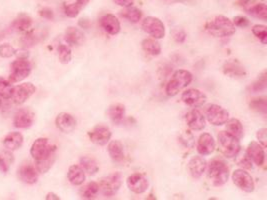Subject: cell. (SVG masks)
Returning a JSON list of instances; mask_svg holds the SVG:
<instances>
[{
	"instance_id": "cell-11",
	"label": "cell",
	"mask_w": 267,
	"mask_h": 200,
	"mask_svg": "<svg viewBox=\"0 0 267 200\" xmlns=\"http://www.w3.org/2000/svg\"><path fill=\"white\" fill-rule=\"evenodd\" d=\"M36 91V87L34 84L30 82H25L16 86H13L12 93L10 99L15 104H22L27 99H29Z\"/></svg>"
},
{
	"instance_id": "cell-16",
	"label": "cell",
	"mask_w": 267,
	"mask_h": 200,
	"mask_svg": "<svg viewBox=\"0 0 267 200\" xmlns=\"http://www.w3.org/2000/svg\"><path fill=\"white\" fill-rule=\"evenodd\" d=\"M216 148V143L213 138V136L209 133H202L201 135L198 138L197 142V152L202 155H210L215 151Z\"/></svg>"
},
{
	"instance_id": "cell-30",
	"label": "cell",
	"mask_w": 267,
	"mask_h": 200,
	"mask_svg": "<svg viewBox=\"0 0 267 200\" xmlns=\"http://www.w3.org/2000/svg\"><path fill=\"white\" fill-rule=\"evenodd\" d=\"M32 23L33 20L29 15L21 13L13 20V22L11 23V27L19 31H26L32 26Z\"/></svg>"
},
{
	"instance_id": "cell-33",
	"label": "cell",
	"mask_w": 267,
	"mask_h": 200,
	"mask_svg": "<svg viewBox=\"0 0 267 200\" xmlns=\"http://www.w3.org/2000/svg\"><path fill=\"white\" fill-rule=\"evenodd\" d=\"M80 166L82 167L84 172L90 176L95 175L99 170L97 161L93 157H90V156L81 157L80 158Z\"/></svg>"
},
{
	"instance_id": "cell-20",
	"label": "cell",
	"mask_w": 267,
	"mask_h": 200,
	"mask_svg": "<svg viewBox=\"0 0 267 200\" xmlns=\"http://www.w3.org/2000/svg\"><path fill=\"white\" fill-rule=\"evenodd\" d=\"M188 171L194 179H199L206 171L207 161L202 156H195L188 162Z\"/></svg>"
},
{
	"instance_id": "cell-9",
	"label": "cell",
	"mask_w": 267,
	"mask_h": 200,
	"mask_svg": "<svg viewBox=\"0 0 267 200\" xmlns=\"http://www.w3.org/2000/svg\"><path fill=\"white\" fill-rule=\"evenodd\" d=\"M205 114L208 122L215 126H221L229 119V112L217 104L208 105Z\"/></svg>"
},
{
	"instance_id": "cell-31",
	"label": "cell",
	"mask_w": 267,
	"mask_h": 200,
	"mask_svg": "<svg viewBox=\"0 0 267 200\" xmlns=\"http://www.w3.org/2000/svg\"><path fill=\"white\" fill-rule=\"evenodd\" d=\"M141 47L147 54L151 56H158L161 53V45L154 38H146L142 41Z\"/></svg>"
},
{
	"instance_id": "cell-56",
	"label": "cell",
	"mask_w": 267,
	"mask_h": 200,
	"mask_svg": "<svg viewBox=\"0 0 267 200\" xmlns=\"http://www.w3.org/2000/svg\"><path fill=\"white\" fill-rule=\"evenodd\" d=\"M0 107H1V97H0Z\"/></svg>"
},
{
	"instance_id": "cell-4",
	"label": "cell",
	"mask_w": 267,
	"mask_h": 200,
	"mask_svg": "<svg viewBox=\"0 0 267 200\" xmlns=\"http://www.w3.org/2000/svg\"><path fill=\"white\" fill-rule=\"evenodd\" d=\"M218 143L221 152L227 158H234L240 152V141L227 131H220L218 134Z\"/></svg>"
},
{
	"instance_id": "cell-46",
	"label": "cell",
	"mask_w": 267,
	"mask_h": 200,
	"mask_svg": "<svg viewBox=\"0 0 267 200\" xmlns=\"http://www.w3.org/2000/svg\"><path fill=\"white\" fill-rule=\"evenodd\" d=\"M39 15L47 20H53L54 19V13L52 11V9L48 8V7H44L42 9L39 10Z\"/></svg>"
},
{
	"instance_id": "cell-48",
	"label": "cell",
	"mask_w": 267,
	"mask_h": 200,
	"mask_svg": "<svg viewBox=\"0 0 267 200\" xmlns=\"http://www.w3.org/2000/svg\"><path fill=\"white\" fill-rule=\"evenodd\" d=\"M174 39L177 43H183L186 39V33L182 29L176 30L174 32Z\"/></svg>"
},
{
	"instance_id": "cell-18",
	"label": "cell",
	"mask_w": 267,
	"mask_h": 200,
	"mask_svg": "<svg viewBox=\"0 0 267 200\" xmlns=\"http://www.w3.org/2000/svg\"><path fill=\"white\" fill-rule=\"evenodd\" d=\"M246 155L257 166H263L265 163L264 147L256 141H252L249 143L246 150Z\"/></svg>"
},
{
	"instance_id": "cell-50",
	"label": "cell",
	"mask_w": 267,
	"mask_h": 200,
	"mask_svg": "<svg viewBox=\"0 0 267 200\" xmlns=\"http://www.w3.org/2000/svg\"><path fill=\"white\" fill-rule=\"evenodd\" d=\"M8 170H9V166H8L7 161L2 155H0V171L3 173H7Z\"/></svg>"
},
{
	"instance_id": "cell-52",
	"label": "cell",
	"mask_w": 267,
	"mask_h": 200,
	"mask_svg": "<svg viewBox=\"0 0 267 200\" xmlns=\"http://www.w3.org/2000/svg\"><path fill=\"white\" fill-rule=\"evenodd\" d=\"M78 24H79V26H80L81 28H83V29H88V28L90 27V25H91V22H90V20H89L88 18H81V19L79 20Z\"/></svg>"
},
{
	"instance_id": "cell-35",
	"label": "cell",
	"mask_w": 267,
	"mask_h": 200,
	"mask_svg": "<svg viewBox=\"0 0 267 200\" xmlns=\"http://www.w3.org/2000/svg\"><path fill=\"white\" fill-rule=\"evenodd\" d=\"M267 88V73L263 71L259 77L248 87V90L251 93H258L262 92Z\"/></svg>"
},
{
	"instance_id": "cell-41",
	"label": "cell",
	"mask_w": 267,
	"mask_h": 200,
	"mask_svg": "<svg viewBox=\"0 0 267 200\" xmlns=\"http://www.w3.org/2000/svg\"><path fill=\"white\" fill-rule=\"evenodd\" d=\"M39 40V35H36L34 32H28L20 39V43L23 47H32L36 45Z\"/></svg>"
},
{
	"instance_id": "cell-32",
	"label": "cell",
	"mask_w": 267,
	"mask_h": 200,
	"mask_svg": "<svg viewBox=\"0 0 267 200\" xmlns=\"http://www.w3.org/2000/svg\"><path fill=\"white\" fill-rule=\"evenodd\" d=\"M108 116L114 123H121L125 117V106L121 103L112 104L108 108Z\"/></svg>"
},
{
	"instance_id": "cell-22",
	"label": "cell",
	"mask_w": 267,
	"mask_h": 200,
	"mask_svg": "<svg viewBox=\"0 0 267 200\" xmlns=\"http://www.w3.org/2000/svg\"><path fill=\"white\" fill-rule=\"evenodd\" d=\"M102 29L109 35H116L120 32L121 26L118 18L112 14H105L99 20Z\"/></svg>"
},
{
	"instance_id": "cell-25",
	"label": "cell",
	"mask_w": 267,
	"mask_h": 200,
	"mask_svg": "<svg viewBox=\"0 0 267 200\" xmlns=\"http://www.w3.org/2000/svg\"><path fill=\"white\" fill-rule=\"evenodd\" d=\"M24 138L20 132H10L3 139V146L8 151H15L23 144Z\"/></svg>"
},
{
	"instance_id": "cell-36",
	"label": "cell",
	"mask_w": 267,
	"mask_h": 200,
	"mask_svg": "<svg viewBox=\"0 0 267 200\" xmlns=\"http://www.w3.org/2000/svg\"><path fill=\"white\" fill-rule=\"evenodd\" d=\"M247 12L263 21L267 20V6L264 3H257L255 5H252L250 8L247 9Z\"/></svg>"
},
{
	"instance_id": "cell-7",
	"label": "cell",
	"mask_w": 267,
	"mask_h": 200,
	"mask_svg": "<svg viewBox=\"0 0 267 200\" xmlns=\"http://www.w3.org/2000/svg\"><path fill=\"white\" fill-rule=\"evenodd\" d=\"M99 191L104 197L114 196L122 184V175L119 172H115L100 179Z\"/></svg>"
},
{
	"instance_id": "cell-21",
	"label": "cell",
	"mask_w": 267,
	"mask_h": 200,
	"mask_svg": "<svg viewBox=\"0 0 267 200\" xmlns=\"http://www.w3.org/2000/svg\"><path fill=\"white\" fill-rule=\"evenodd\" d=\"M222 68H223V73L229 77L241 78L246 75V70L244 68V66L235 59L226 61Z\"/></svg>"
},
{
	"instance_id": "cell-44",
	"label": "cell",
	"mask_w": 267,
	"mask_h": 200,
	"mask_svg": "<svg viewBox=\"0 0 267 200\" xmlns=\"http://www.w3.org/2000/svg\"><path fill=\"white\" fill-rule=\"evenodd\" d=\"M232 22L235 27H240V28H246L250 25L249 19L245 16H235Z\"/></svg>"
},
{
	"instance_id": "cell-24",
	"label": "cell",
	"mask_w": 267,
	"mask_h": 200,
	"mask_svg": "<svg viewBox=\"0 0 267 200\" xmlns=\"http://www.w3.org/2000/svg\"><path fill=\"white\" fill-rule=\"evenodd\" d=\"M64 40L70 46H79L83 44L85 37L80 29L75 27H68L65 31Z\"/></svg>"
},
{
	"instance_id": "cell-27",
	"label": "cell",
	"mask_w": 267,
	"mask_h": 200,
	"mask_svg": "<svg viewBox=\"0 0 267 200\" xmlns=\"http://www.w3.org/2000/svg\"><path fill=\"white\" fill-rule=\"evenodd\" d=\"M108 154L110 158L117 163H120L124 160V147L121 141L119 140H112L108 144Z\"/></svg>"
},
{
	"instance_id": "cell-42",
	"label": "cell",
	"mask_w": 267,
	"mask_h": 200,
	"mask_svg": "<svg viewBox=\"0 0 267 200\" xmlns=\"http://www.w3.org/2000/svg\"><path fill=\"white\" fill-rule=\"evenodd\" d=\"M16 53V49L8 44V43H4L0 45V57L2 58H10L12 56H14Z\"/></svg>"
},
{
	"instance_id": "cell-40",
	"label": "cell",
	"mask_w": 267,
	"mask_h": 200,
	"mask_svg": "<svg viewBox=\"0 0 267 200\" xmlns=\"http://www.w3.org/2000/svg\"><path fill=\"white\" fill-rule=\"evenodd\" d=\"M252 33L262 44H267V27L265 25H254L252 27Z\"/></svg>"
},
{
	"instance_id": "cell-29",
	"label": "cell",
	"mask_w": 267,
	"mask_h": 200,
	"mask_svg": "<svg viewBox=\"0 0 267 200\" xmlns=\"http://www.w3.org/2000/svg\"><path fill=\"white\" fill-rule=\"evenodd\" d=\"M226 131L233 136H235L238 139H241L244 136V130L242 123L236 119V118H231L226 121Z\"/></svg>"
},
{
	"instance_id": "cell-26",
	"label": "cell",
	"mask_w": 267,
	"mask_h": 200,
	"mask_svg": "<svg viewBox=\"0 0 267 200\" xmlns=\"http://www.w3.org/2000/svg\"><path fill=\"white\" fill-rule=\"evenodd\" d=\"M67 178L72 185L79 186L84 183L86 173L80 165H71L67 172Z\"/></svg>"
},
{
	"instance_id": "cell-49",
	"label": "cell",
	"mask_w": 267,
	"mask_h": 200,
	"mask_svg": "<svg viewBox=\"0 0 267 200\" xmlns=\"http://www.w3.org/2000/svg\"><path fill=\"white\" fill-rule=\"evenodd\" d=\"M113 2L122 7H128L134 4V0H113Z\"/></svg>"
},
{
	"instance_id": "cell-10",
	"label": "cell",
	"mask_w": 267,
	"mask_h": 200,
	"mask_svg": "<svg viewBox=\"0 0 267 200\" xmlns=\"http://www.w3.org/2000/svg\"><path fill=\"white\" fill-rule=\"evenodd\" d=\"M232 181L239 189L246 193H251L254 191L255 184L253 181L252 176L245 171L244 169H236L232 173Z\"/></svg>"
},
{
	"instance_id": "cell-17",
	"label": "cell",
	"mask_w": 267,
	"mask_h": 200,
	"mask_svg": "<svg viewBox=\"0 0 267 200\" xmlns=\"http://www.w3.org/2000/svg\"><path fill=\"white\" fill-rule=\"evenodd\" d=\"M56 127L63 133H71L76 128V119L69 113L61 112L55 119Z\"/></svg>"
},
{
	"instance_id": "cell-13",
	"label": "cell",
	"mask_w": 267,
	"mask_h": 200,
	"mask_svg": "<svg viewBox=\"0 0 267 200\" xmlns=\"http://www.w3.org/2000/svg\"><path fill=\"white\" fill-rule=\"evenodd\" d=\"M127 187L130 191L136 194L144 193L149 187L148 179L141 173H133L126 180Z\"/></svg>"
},
{
	"instance_id": "cell-12",
	"label": "cell",
	"mask_w": 267,
	"mask_h": 200,
	"mask_svg": "<svg viewBox=\"0 0 267 200\" xmlns=\"http://www.w3.org/2000/svg\"><path fill=\"white\" fill-rule=\"evenodd\" d=\"M112 136L111 130L105 125H97L88 132V137L90 141L96 145H106Z\"/></svg>"
},
{
	"instance_id": "cell-39",
	"label": "cell",
	"mask_w": 267,
	"mask_h": 200,
	"mask_svg": "<svg viewBox=\"0 0 267 200\" xmlns=\"http://www.w3.org/2000/svg\"><path fill=\"white\" fill-rule=\"evenodd\" d=\"M249 106L252 110L256 112H260L263 114L267 113V100L265 97H259V98H254L250 101Z\"/></svg>"
},
{
	"instance_id": "cell-53",
	"label": "cell",
	"mask_w": 267,
	"mask_h": 200,
	"mask_svg": "<svg viewBox=\"0 0 267 200\" xmlns=\"http://www.w3.org/2000/svg\"><path fill=\"white\" fill-rule=\"evenodd\" d=\"M45 199H46V200H59L60 197H59L57 194L53 193V192H49V193L46 194Z\"/></svg>"
},
{
	"instance_id": "cell-37",
	"label": "cell",
	"mask_w": 267,
	"mask_h": 200,
	"mask_svg": "<svg viewBox=\"0 0 267 200\" xmlns=\"http://www.w3.org/2000/svg\"><path fill=\"white\" fill-rule=\"evenodd\" d=\"M57 52H58V59L62 64H68L71 61L72 53L68 45L60 44L57 48Z\"/></svg>"
},
{
	"instance_id": "cell-38",
	"label": "cell",
	"mask_w": 267,
	"mask_h": 200,
	"mask_svg": "<svg viewBox=\"0 0 267 200\" xmlns=\"http://www.w3.org/2000/svg\"><path fill=\"white\" fill-rule=\"evenodd\" d=\"M13 86L11 82L0 76V97L3 99H10Z\"/></svg>"
},
{
	"instance_id": "cell-6",
	"label": "cell",
	"mask_w": 267,
	"mask_h": 200,
	"mask_svg": "<svg viewBox=\"0 0 267 200\" xmlns=\"http://www.w3.org/2000/svg\"><path fill=\"white\" fill-rule=\"evenodd\" d=\"M32 71V64L28 59H18L10 64V73L8 80L16 83L27 78Z\"/></svg>"
},
{
	"instance_id": "cell-3",
	"label": "cell",
	"mask_w": 267,
	"mask_h": 200,
	"mask_svg": "<svg viewBox=\"0 0 267 200\" xmlns=\"http://www.w3.org/2000/svg\"><path fill=\"white\" fill-rule=\"evenodd\" d=\"M192 74L188 70L179 69L175 71L166 84L165 92L168 96H175L177 95L183 88L187 87L192 81Z\"/></svg>"
},
{
	"instance_id": "cell-14",
	"label": "cell",
	"mask_w": 267,
	"mask_h": 200,
	"mask_svg": "<svg viewBox=\"0 0 267 200\" xmlns=\"http://www.w3.org/2000/svg\"><path fill=\"white\" fill-rule=\"evenodd\" d=\"M181 100L183 103H185L188 106L198 107V106L203 105L206 102L207 96L201 90L191 88L182 93Z\"/></svg>"
},
{
	"instance_id": "cell-54",
	"label": "cell",
	"mask_w": 267,
	"mask_h": 200,
	"mask_svg": "<svg viewBox=\"0 0 267 200\" xmlns=\"http://www.w3.org/2000/svg\"><path fill=\"white\" fill-rule=\"evenodd\" d=\"M89 1L90 0H76L75 3L80 7V9H82L89 3Z\"/></svg>"
},
{
	"instance_id": "cell-51",
	"label": "cell",
	"mask_w": 267,
	"mask_h": 200,
	"mask_svg": "<svg viewBox=\"0 0 267 200\" xmlns=\"http://www.w3.org/2000/svg\"><path fill=\"white\" fill-rule=\"evenodd\" d=\"M15 55H16V57H17L18 59H27V58H28L29 53H28V51H27V50H25L24 48H22V49L16 50Z\"/></svg>"
},
{
	"instance_id": "cell-45",
	"label": "cell",
	"mask_w": 267,
	"mask_h": 200,
	"mask_svg": "<svg viewBox=\"0 0 267 200\" xmlns=\"http://www.w3.org/2000/svg\"><path fill=\"white\" fill-rule=\"evenodd\" d=\"M256 137H257L259 143L263 147H266L267 146V129L266 128L259 129L257 131V133H256Z\"/></svg>"
},
{
	"instance_id": "cell-2",
	"label": "cell",
	"mask_w": 267,
	"mask_h": 200,
	"mask_svg": "<svg viewBox=\"0 0 267 200\" xmlns=\"http://www.w3.org/2000/svg\"><path fill=\"white\" fill-rule=\"evenodd\" d=\"M207 175L214 186L224 185L229 178V167L222 159H212L206 167Z\"/></svg>"
},
{
	"instance_id": "cell-34",
	"label": "cell",
	"mask_w": 267,
	"mask_h": 200,
	"mask_svg": "<svg viewBox=\"0 0 267 200\" xmlns=\"http://www.w3.org/2000/svg\"><path fill=\"white\" fill-rule=\"evenodd\" d=\"M99 193V184L91 181L82 187L80 190V197L83 199H93Z\"/></svg>"
},
{
	"instance_id": "cell-55",
	"label": "cell",
	"mask_w": 267,
	"mask_h": 200,
	"mask_svg": "<svg viewBox=\"0 0 267 200\" xmlns=\"http://www.w3.org/2000/svg\"><path fill=\"white\" fill-rule=\"evenodd\" d=\"M249 2H250V0H238L237 4L240 5V6H242V7H245L246 5L249 4Z\"/></svg>"
},
{
	"instance_id": "cell-19",
	"label": "cell",
	"mask_w": 267,
	"mask_h": 200,
	"mask_svg": "<svg viewBox=\"0 0 267 200\" xmlns=\"http://www.w3.org/2000/svg\"><path fill=\"white\" fill-rule=\"evenodd\" d=\"M188 127L192 130H202L206 125L205 116L198 109L190 110L185 116Z\"/></svg>"
},
{
	"instance_id": "cell-28",
	"label": "cell",
	"mask_w": 267,
	"mask_h": 200,
	"mask_svg": "<svg viewBox=\"0 0 267 200\" xmlns=\"http://www.w3.org/2000/svg\"><path fill=\"white\" fill-rule=\"evenodd\" d=\"M120 16L131 23H138L142 18V12L137 7L128 6L120 11Z\"/></svg>"
},
{
	"instance_id": "cell-8",
	"label": "cell",
	"mask_w": 267,
	"mask_h": 200,
	"mask_svg": "<svg viewBox=\"0 0 267 200\" xmlns=\"http://www.w3.org/2000/svg\"><path fill=\"white\" fill-rule=\"evenodd\" d=\"M142 29L154 39H162L165 36V26L163 22L154 16H148L142 21Z\"/></svg>"
},
{
	"instance_id": "cell-1",
	"label": "cell",
	"mask_w": 267,
	"mask_h": 200,
	"mask_svg": "<svg viewBox=\"0 0 267 200\" xmlns=\"http://www.w3.org/2000/svg\"><path fill=\"white\" fill-rule=\"evenodd\" d=\"M205 29L211 35L221 38L232 36L236 30L232 20L223 15H218L213 20L208 21L205 25Z\"/></svg>"
},
{
	"instance_id": "cell-5",
	"label": "cell",
	"mask_w": 267,
	"mask_h": 200,
	"mask_svg": "<svg viewBox=\"0 0 267 200\" xmlns=\"http://www.w3.org/2000/svg\"><path fill=\"white\" fill-rule=\"evenodd\" d=\"M56 146L49 143V140L45 137L37 138L30 148V154L35 161H40L48 157L56 155Z\"/></svg>"
},
{
	"instance_id": "cell-23",
	"label": "cell",
	"mask_w": 267,
	"mask_h": 200,
	"mask_svg": "<svg viewBox=\"0 0 267 200\" xmlns=\"http://www.w3.org/2000/svg\"><path fill=\"white\" fill-rule=\"evenodd\" d=\"M18 178L26 184H34L38 180V171L31 164H23L18 169Z\"/></svg>"
},
{
	"instance_id": "cell-47",
	"label": "cell",
	"mask_w": 267,
	"mask_h": 200,
	"mask_svg": "<svg viewBox=\"0 0 267 200\" xmlns=\"http://www.w3.org/2000/svg\"><path fill=\"white\" fill-rule=\"evenodd\" d=\"M238 165L242 168V169H251L252 168V161L250 160V158L246 155L244 158H242L239 162Z\"/></svg>"
},
{
	"instance_id": "cell-15",
	"label": "cell",
	"mask_w": 267,
	"mask_h": 200,
	"mask_svg": "<svg viewBox=\"0 0 267 200\" xmlns=\"http://www.w3.org/2000/svg\"><path fill=\"white\" fill-rule=\"evenodd\" d=\"M35 121V114L29 108H20L13 117V126L16 128H30Z\"/></svg>"
},
{
	"instance_id": "cell-43",
	"label": "cell",
	"mask_w": 267,
	"mask_h": 200,
	"mask_svg": "<svg viewBox=\"0 0 267 200\" xmlns=\"http://www.w3.org/2000/svg\"><path fill=\"white\" fill-rule=\"evenodd\" d=\"M80 10H81L80 7L75 2L64 6V13H65V15L70 17V18H74V17L78 16Z\"/></svg>"
}]
</instances>
